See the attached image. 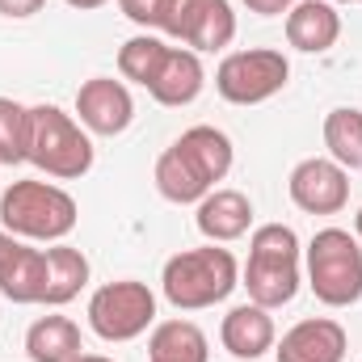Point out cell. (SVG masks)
I'll use <instances>...</instances> for the list:
<instances>
[{"mask_svg":"<svg viewBox=\"0 0 362 362\" xmlns=\"http://www.w3.org/2000/svg\"><path fill=\"white\" fill-rule=\"evenodd\" d=\"M291 81V59L282 51L257 47V51H232L215 68V89L232 105H262L274 93L286 89Z\"/></svg>","mask_w":362,"mask_h":362,"instance_id":"7","label":"cell"},{"mask_svg":"<svg viewBox=\"0 0 362 362\" xmlns=\"http://www.w3.org/2000/svg\"><path fill=\"white\" fill-rule=\"evenodd\" d=\"M42 4H47V0H0V17H13V21H21V17H34V13H42Z\"/></svg>","mask_w":362,"mask_h":362,"instance_id":"27","label":"cell"},{"mask_svg":"<svg viewBox=\"0 0 362 362\" xmlns=\"http://www.w3.org/2000/svg\"><path fill=\"white\" fill-rule=\"evenodd\" d=\"M202 85H206V72H202L198 51H189V47H169V55H165V64H160L156 81L148 85V93H152L160 105L181 110V105L198 101Z\"/></svg>","mask_w":362,"mask_h":362,"instance_id":"14","label":"cell"},{"mask_svg":"<svg viewBox=\"0 0 362 362\" xmlns=\"http://www.w3.org/2000/svg\"><path fill=\"white\" fill-rule=\"evenodd\" d=\"M118 8H122V17L127 21H135V25H156V17H160V0H118Z\"/></svg>","mask_w":362,"mask_h":362,"instance_id":"26","label":"cell"},{"mask_svg":"<svg viewBox=\"0 0 362 362\" xmlns=\"http://www.w3.org/2000/svg\"><path fill=\"white\" fill-rule=\"evenodd\" d=\"M76 114H81V127L89 135H122L135 118V101H131V89L114 76H93L76 89Z\"/></svg>","mask_w":362,"mask_h":362,"instance_id":"9","label":"cell"},{"mask_svg":"<svg viewBox=\"0 0 362 362\" xmlns=\"http://www.w3.org/2000/svg\"><path fill=\"white\" fill-rule=\"evenodd\" d=\"M81 325L68 316H38L25 329V354L30 362H72L81 354Z\"/></svg>","mask_w":362,"mask_h":362,"instance_id":"17","label":"cell"},{"mask_svg":"<svg viewBox=\"0 0 362 362\" xmlns=\"http://www.w3.org/2000/svg\"><path fill=\"white\" fill-rule=\"evenodd\" d=\"M341 38V13L329 0H299L286 13V42L303 55H325Z\"/></svg>","mask_w":362,"mask_h":362,"instance_id":"12","label":"cell"},{"mask_svg":"<svg viewBox=\"0 0 362 362\" xmlns=\"http://www.w3.org/2000/svg\"><path fill=\"white\" fill-rule=\"evenodd\" d=\"M354 232H358V245H362V211L354 215Z\"/></svg>","mask_w":362,"mask_h":362,"instance_id":"32","label":"cell"},{"mask_svg":"<svg viewBox=\"0 0 362 362\" xmlns=\"http://www.w3.org/2000/svg\"><path fill=\"white\" fill-rule=\"evenodd\" d=\"M156 325V295L139 278L105 282L89 299V329L101 341H135Z\"/></svg>","mask_w":362,"mask_h":362,"instance_id":"6","label":"cell"},{"mask_svg":"<svg viewBox=\"0 0 362 362\" xmlns=\"http://www.w3.org/2000/svg\"><path fill=\"white\" fill-rule=\"evenodd\" d=\"M308 286L325 308L362 299V245L346 228H320L308 245Z\"/></svg>","mask_w":362,"mask_h":362,"instance_id":"5","label":"cell"},{"mask_svg":"<svg viewBox=\"0 0 362 362\" xmlns=\"http://www.w3.org/2000/svg\"><path fill=\"white\" fill-rule=\"evenodd\" d=\"M358 4H362V0H358Z\"/></svg>","mask_w":362,"mask_h":362,"instance_id":"34","label":"cell"},{"mask_svg":"<svg viewBox=\"0 0 362 362\" xmlns=\"http://www.w3.org/2000/svg\"><path fill=\"white\" fill-rule=\"evenodd\" d=\"M148 362H211L206 333L194 320H165L152 329Z\"/></svg>","mask_w":362,"mask_h":362,"instance_id":"18","label":"cell"},{"mask_svg":"<svg viewBox=\"0 0 362 362\" xmlns=\"http://www.w3.org/2000/svg\"><path fill=\"white\" fill-rule=\"evenodd\" d=\"M76 219H81L76 198L51 181H13L0 194V223L17 240L59 245L76 228Z\"/></svg>","mask_w":362,"mask_h":362,"instance_id":"4","label":"cell"},{"mask_svg":"<svg viewBox=\"0 0 362 362\" xmlns=\"http://www.w3.org/2000/svg\"><path fill=\"white\" fill-rule=\"evenodd\" d=\"M21 245H25V240H17L13 232H0V278H4L8 266H13V257L21 253Z\"/></svg>","mask_w":362,"mask_h":362,"instance_id":"29","label":"cell"},{"mask_svg":"<svg viewBox=\"0 0 362 362\" xmlns=\"http://www.w3.org/2000/svg\"><path fill=\"white\" fill-rule=\"evenodd\" d=\"M165 55H169V47H165L156 34H135V38H127L122 51H118V72H122V81H135V85L148 89V85L156 81Z\"/></svg>","mask_w":362,"mask_h":362,"instance_id":"23","label":"cell"},{"mask_svg":"<svg viewBox=\"0 0 362 362\" xmlns=\"http://www.w3.org/2000/svg\"><path fill=\"white\" fill-rule=\"evenodd\" d=\"M274 358L278 362H346V329L329 316H312L299 320L295 329L282 333V341H274Z\"/></svg>","mask_w":362,"mask_h":362,"instance_id":"10","label":"cell"},{"mask_svg":"<svg viewBox=\"0 0 362 362\" xmlns=\"http://www.w3.org/2000/svg\"><path fill=\"white\" fill-rule=\"evenodd\" d=\"M42 291H47V253L21 245V253L0 278V295L13 303H42Z\"/></svg>","mask_w":362,"mask_h":362,"instance_id":"22","label":"cell"},{"mask_svg":"<svg viewBox=\"0 0 362 362\" xmlns=\"http://www.w3.org/2000/svg\"><path fill=\"white\" fill-rule=\"evenodd\" d=\"M249 4V13H257V17H282V13H291L299 0H245Z\"/></svg>","mask_w":362,"mask_h":362,"instance_id":"28","label":"cell"},{"mask_svg":"<svg viewBox=\"0 0 362 362\" xmlns=\"http://www.w3.org/2000/svg\"><path fill=\"white\" fill-rule=\"evenodd\" d=\"M219 341H223V350H228L232 358L257 362L266 350H274V341H278L274 316L266 308H257V303H240V308H232V312L223 316Z\"/></svg>","mask_w":362,"mask_h":362,"instance_id":"11","label":"cell"},{"mask_svg":"<svg viewBox=\"0 0 362 362\" xmlns=\"http://www.w3.org/2000/svg\"><path fill=\"white\" fill-rule=\"evenodd\" d=\"M177 148L198 165V173L211 181V185L232 173V139H228L219 127H206V122H202V127H189L177 139Z\"/></svg>","mask_w":362,"mask_h":362,"instance_id":"20","label":"cell"},{"mask_svg":"<svg viewBox=\"0 0 362 362\" xmlns=\"http://www.w3.org/2000/svg\"><path fill=\"white\" fill-rule=\"evenodd\" d=\"M25 122H30V110L13 97H0V165L25 160Z\"/></svg>","mask_w":362,"mask_h":362,"instance_id":"24","label":"cell"},{"mask_svg":"<svg viewBox=\"0 0 362 362\" xmlns=\"http://www.w3.org/2000/svg\"><path fill=\"white\" fill-rule=\"evenodd\" d=\"M156 189H160L169 202L189 206V202H202V198L211 194V181L189 165V156L181 152L177 144H169V148L160 152V160H156Z\"/></svg>","mask_w":362,"mask_h":362,"instance_id":"19","label":"cell"},{"mask_svg":"<svg viewBox=\"0 0 362 362\" xmlns=\"http://www.w3.org/2000/svg\"><path fill=\"white\" fill-rule=\"evenodd\" d=\"M286 194L308 215H337L350 202V173L329 156H308L291 169Z\"/></svg>","mask_w":362,"mask_h":362,"instance_id":"8","label":"cell"},{"mask_svg":"<svg viewBox=\"0 0 362 362\" xmlns=\"http://www.w3.org/2000/svg\"><path fill=\"white\" fill-rule=\"evenodd\" d=\"M160 286H165V299H169L177 312H202V308L223 303V299L240 286V266H236V257H232L228 249H219V245L185 249V253H177V257L165 262Z\"/></svg>","mask_w":362,"mask_h":362,"instance_id":"3","label":"cell"},{"mask_svg":"<svg viewBox=\"0 0 362 362\" xmlns=\"http://www.w3.org/2000/svg\"><path fill=\"white\" fill-rule=\"evenodd\" d=\"M337 4H358V0H337Z\"/></svg>","mask_w":362,"mask_h":362,"instance_id":"33","label":"cell"},{"mask_svg":"<svg viewBox=\"0 0 362 362\" xmlns=\"http://www.w3.org/2000/svg\"><path fill=\"white\" fill-rule=\"evenodd\" d=\"M189 8H194V0H160L156 30H165L169 38H181L185 34V21H189Z\"/></svg>","mask_w":362,"mask_h":362,"instance_id":"25","label":"cell"},{"mask_svg":"<svg viewBox=\"0 0 362 362\" xmlns=\"http://www.w3.org/2000/svg\"><path fill=\"white\" fill-rule=\"evenodd\" d=\"M299 236L286 223H262L249 236V266H245V291L257 308H286L299 295Z\"/></svg>","mask_w":362,"mask_h":362,"instance_id":"1","label":"cell"},{"mask_svg":"<svg viewBox=\"0 0 362 362\" xmlns=\"http://www.w3.org/2000/svg\"><path fill=\"white\" fill-rule=\"evenodd\" d=\"M25 160L55 181H76L93 169V139L59 105H30Z\"/></svg>","mask_w":362,"mask_h":362,"instance_id":"2","label":"cell"},{"mask_svg":"<svg viewBox=\"0 0 362 362\" xmlns=\"http://www.w3.org/2000/svg\"><path fill=\"white\" fill-rule=\"evenodd\" d=\"M64 4H72V8H101V4H110V0H64Z\"/></svg>","mask_w":362,"mask_h":362,"instance_id":"30","label":"cell"},{"mask_svg":"<svg viewBox=\"0 0 362 362\" xmlns=\"http://www.w3.org/2000/svg\"><path fill=\"white\" fill-rule=\"evenodd\" d=\"M325 148L329 160H337L346 173L362 169V110L354 105H337L325 118Z\"/></svg>","mask_w":362,"mask_h":362,"instance_id":"21","label":"cell"},{"mask_svg":"<svg viewBox=\"0 0 362 362\" xmlns=\"http://www.w3.org/2000/svg\"><path fill=\"white\" fill-rule=\"evenodd\" d=\"M253 228V202L240 189H211L198 202V232L211 245H232Z\"/></svg>","mask_w":362,"mask_h":362,"instance_id":"13","label":"cell"},{"mask_svg":"<svg viewBox=\"0 0 362 362\" xmlns=\"http://www.w3.org/2000/svg\"><path fill=\"white\" fill-rule=\"evenodd\" d=\"M72 362H114V358H105V354H76Z\"/></svg>","mask_w":362,"mask_h":362,"instance_id":"31","label":"cell"},{"mask_svg":"<svg viewBox=\"0 0 362 362\" xmlns=\"http://www.w3.org/2000/svg\"><path fill=\"white\" fill-rule=\"evenodd\" d=\"M232 38H236V13H232V4L228 0H194L181 42L202 55V51H223Z\"/></svg>","mask_w":362,"mask_h":362,"instance_id":"15","label":"cell"},{"mask_svg":"<svg viewBox=\"0 0 362 362\" xmlns=\"http://www.w3.org/2000/svg\"><path fill=\"white\" fill-rule=\"evenodd\" d=\"M42 253H47V291H42V303L47 308H64V303H72L85 291V282H89V257L81 249H72V245H51Z\"/></svg>","mask_w":362,"mask_h":362,"instance_id":"16","label":"cell"}]
</instances>
